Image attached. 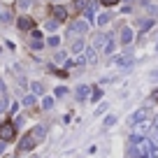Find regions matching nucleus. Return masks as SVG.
<instances>
[{"mask_svg":"<svg viewBox=\"0 0 158 158\" xmlns=\"http://www.w3.org/2000/svg\"><path fill=\"white\" fill-rule=\"evenodd\" d=\"M16 26H19L21 30H33V28H35L33 19H30V16H26V14H21L19 19H16Z\"/></svg>","mask_w":158,"mask_h":158,"instance_id":"9b49d317","label":"nucleus"},{"mask_svg":"<svg viewBox=\"0 0 158 158\" xmlns=\"http://www.w3.org/2000/svg\"><path fill=\"white\" fill-rule=\"evenodd\" d=\"M74 5H77V10H79V12H84L86 7H91V2H89V0H77Z\"/></svg>","mask_w":158,"mask_h":158,"instance_id":"7c9ffc66","label":"nucleus"},{"mask_svg":"<svg viewBox=\"0 0 158 158\" xmlns=\"http://www.w3.org/2000/svg\"><path fill=\"white\" fill-rule=\"evenodd\" d=\"M84 49H86V44H84V37H77L72 42V44H70V54H84Z\"/></svg>","mask_w":158,"mask_h":158,"instance_id":"f8f14e48","label":"nucleus"},{"mask_svg":"<svg viewBox=\"0 0 158 158\" xmlns=\"http://www.w3.org/2000/svg\"><path fill=\"white\" fill-rule=\"evenodd\" d=\"M0 10H2V7H0Z\"/></svg>","mask_w":158,"mask_h":158,"instance_id":"49530a36","label":"nucleus"},{"mask_svg":"<svg viewBox=\"0 0 158 158\" xmlns=\"http://www.w3.org/2000/svg\"><path fill=\"white\" fill-rule=\"evenodd\" d=\"M51 16H54V19H58L60 23H63V21L68 19V10H65V7H60V2H58V5H51Z\"/></svg>","mask_w":158,"mask_h":158,"instance_id":"1a4fd4ad","label":"nucleus"},{"mask_svg":"<svg viewBox=\"0 0 158 158\" xmlns=\"http://www.w3.org/2000/svg\"><path fill=\"white\" fill-rule=\"evenodd\" d=\"M114 123H116V114H107V116L102 118V130H109Z\"/></svg>","mask_w":158,"mask_h":158,"instance_id":"412c9836","label":"nucleus"},{"mask_svg":"<svg viewBox=\"0 0 158 158\" xmlns=\"http://www.w3.org/2000/svg\"><path fill=\"white\" fill-rule=\"evenodd\" d=\"M68 54H70V51H63V49L56 51V54H54V63H58V65L63 63L65 65V63H68Z\"/></svg>","mask_w":158,"mask_h":158,"instance_id":"4be33fe9","label":"nucleus"},{"mask_svg":"<svg viewBox=\"0 0 158 158\" xmlns=\"http://www.w3.org/2000/svg\"><path fill=\"white\" fill-rule=\"evenodd\" d=\"M30 5H33V0H16V7H19L21 12H28Z\"/></svg>","mask_w":158,"mask_h":158,"instance_id":"a878e982","label":"nucleus"},{"mask_svg":"<svg viewBox=\"0 0 158 158\" xmlns=\"http://www.w3.org/2000/svg\"><path fill=\"white\" fill-rule=\"evenodd\" d=\"M0 95H7V86H5V81L0 79Z\"/></svg>","mask_w":158,"mask_h":158,"instance_id":"4c0bfd02","label":"nucleus"},{"mask_svg":"<svg viewBox=\"0 0 158 158\" xmlns=\"http://www.w3.org/2000/svg\"><path fill=\"white\" fill-rule=\"evenodd\" d=\"M112 19H114V14H112V12H102V14H98V16H95V23H98V26H107Z\"/></svg>","mask_w":158,"mask_h":158,"instance_id":"f3484780","label":"nucleus"},{"mask_svg":"<svg viewBox=\"0 0 158 158\" xmlns=\"http://www.w3.org/2000/svg\"><path fill=\"white\" fill-rule=\"evenodd\" d=\"M151 79H156V81H158V70H156V72L151 74Z\"/></svg>","mask_w":158,"mask_h":158,"instance_id":"ea45409f","label":"nucleus"},{"mask_svg":"<svg viewBox=\"0 0 158 158\" xmlns=\"http://www.w3.org/2000/svg\"><path fill=\"white\" fill-rule=\"evenodd\" d=\"M47 47H51V49H58V47H60V37H58V35H51V37H47Z\"/></svg>","mask_w":158,"mask_h":158,"instance_id":"b1692460","label":"nucleus"},{"mask_svg":"<svg viewBox=\"0 0 158 158\" xmlns=\"http://www.w3.org/2000/svg\"><path fill=\"white\" fill-rule=\"evenodd\" d=\"M58 26H60V21H58V19H54V16L44 21V30H47V33H54V30L58 28Z\"/></svg>","mask_w":158,"mask_h":158,"instance_id":"aec40b11","label":"nucleus"},{"mask_svg":"<svg viewBox=\"0 0 158 158\" xmlns=\"http://www.w3.org/2000/svg\"><path fill=\"white\" fill-rule=\"evenodd\" d=\"M133 128L137 130V135H144V133H149V130H151V121H142V123L133 126Z\"/></svg>","mask_w":158,"mask_h":158,"instance_id":"5701e85b","label":"nucleus"},{"mask_svg":"<svg viewBox=\"0 0 158 158\" xmlns=\"http://www.w3.org/2000/svg\"><path fill=\"white\" fill-rule=\"evenodd\" d=\"M54 105H56V95H42V109L44 112L54 109Z\"/></svg>","mask_w":158,"mask_h":158,"instance_id":"dca6fc26","label":"nucleus"},{"mask_svg":"<svg viewBox=\"0 0 158 158\" xmlns=\"http://www.w3.org/2000/svg\"><path fill=\"white\" fill-rule=\"evenodd\" d=\"M49 2L51 5H58V2H63V0H49Z\"/></svg>","mask_w":158,"mask_h":158,"instance_id":"a19ab883","label":"nucleus"},{"mask_svg":"<svg viewBox=\"0 0 158 158\" xmlns=\"http://www.w3.org/2000/svg\"><path fill=\"white\" fill-rule=\"evenodd\" d=\"M98 54H100V51L95 49L93 44L84 49V56H86V60H89V65H95V63H98Z\"/></svg>","mask_w":158,"mask_h":158,"instance_id":"9d476101","label":"nucleus"},{"mask_svg":"<svg viewBox=\"0 0 158 158\" xmlns=\"http://www.w3.org/2000/svg\"><path fill=\"white\" fill-rule=\"evenodd\" d=\"M135 40V30L130 28V26H123V28L118 30V44L121 47H130Z\"/></svg>","mask_w":158,"mask_h":158,"instance_id":"423d86ee","label":"nucleus"},{"mask_svg":"<svg viewBox=\"0 0 158 158\" xmlns=\"http://www.w3.org/2000/svg\"><path fill=\"white\" fill-rule=\"evenodd\" d=\"M44 44H47L44 40H33V42H30V47H33L35 51H40V49H44Z\"/></svg>","mask_w":158,"mask_h":158,"instance_id":"c756f323","label":"nucleus"},{"mask_svg":"<svg viewBox=\"0 0 158 158\" xmlns=\"http://www.w3.org/2000/svg\"><path fill=\"white\" fill-rule=\"evenodd\" d=\"M126 2H133V0H126Z\"/></svg>","mask_w":158,"mask_h":158,"instance_id":"c03bdc74","label":"nucleus"},{"mask_svg":"<svg viewBox=\"0 0 158 158\" xmlns=\"http://www.w3.org/2000/svg\"><path fill=\"white\" fill-rule=\"evenodd\" d=\"M89 21L86 19H74L72 23H70V28H68V33H72V35H77V37H84L86 33H89Z\"/></svg>","mask_w":158,"mask_h":158,"instance_id":"f03ea898","label":"nucleus"},{"mask_svg":"<svg viewBox=\"0 0 158 158\" xmlns=\"http://www.w3.org/2000/svg\"><path fill=\"white\" fill-rule=\"evenodd\" d=\"M81 14H84V19L89 21V23H91V21H95V10H93V7H86Z\"/></svg>","mask_w":158,"mask_h":158,"instance_id":"393cba45","label":"nucleus"},{"mask_svg":"<svg viewBox=\"0 0 158 158\" xmlns=\"http://www.w3.org/2000/svg\"><path fill=\"white\" fill-rule=\"evenodd\" d=\"M100 5H107V7H112V5H118L121 0H98Z\"/></svg>","mask_w":158,"mask_h":158,"instance_id":"2f4dec72","label":"nucleus"},{"mask_svg":"<svg viewBox=\"0 0 158 158\" xmlns=\"http://www.w3.org/2000/svg\"><path fill=\"white\" fill-rule=\"evenodd\" d=\"M139 28H142V30H147V28H151V21H149V19H142V21H139Z\"/></svg>","mask_w":158,"mask_h":158,"instance_id":"473e14b6","label":"nucleus"},{"mask_svg":"<svg viewBox=\"0 0 158 158\" xmlns=\"http://www.w3.org/2000/svg\"><path fill=\"white\" fill-rule=\"evenodd\" d=\"M19 107H21V102H12L10 105V114H16V112H19Z\"/></svg>","mask_w":158,"mask_h":158,"instance_id":"c9c22d12","label":"nucleus"},{"mask_svg":"<svg viewBox=\"0 0 158 158\" xmlns=\"http://www.w3.org/2000/svg\"><path fill=\"white\" fill-rule=\"evenodd\" d=\"M0 54H2V49H0Z\"/></svg>","mask_w":158,"mask_h":158,"instance_id":"a18cd8bd","label":"nucleus"},{"mask_svg":"<svg viewBox=\"0 0 158 158\" xmlns=\"http://www.w3.org/2000/svg\"><path fill=\"white\" fill-rule=\"evenodd\" d=\"M10 100H7V95H2V98H0V114H5L7 109H10Z\"/></svg>","mask_w":158,"mask_h":158,"instance_id":"cd10ccee","label":"nucleus"},{"mask_svg":"<svg viewBox=\"0 0 158 158\" xmlns=\"http://www.w3.org/2000/svg\"><path fill=\"white\" fill-rule=\"evenodd\" d=\"M107 107H109L107 102H100V107L95 109V114H98V116H100V114H105V112H107Z\"/></svg>","mask_w":158,"mask_h":158,"instance_id":"72a5a7b5","label":"nucleus"},{"mask_svg":"<svg viewBox=\"0 0 158 158\" xmlns=\"http://www.w3.org/2000/svg\"><path fill=\"white\" fill-rule=\"evenodd\" d=\"M28 86H30V93H33V95H47V93H44V84H42V81H37V79H33Z\"/></svg>","mask_w":158,"mask_h":158,"instance_id":"ddd939ff","label":"nucleus"},{"mask_svg":"<svg viewBox=\"0 0 158 158\" xmlns=\"http://www.w3.org/2000/svg\"><path fill=\"white\" fill-rule=\"evenodd\" d=\"M16 133V126L14 121H5V123H0V142H10Z\"/></svg>","mask_w":158,"mask_h":158,"instance_id":"39448f33","label":"nucleus"},{"mask_svg":"<svg viewBox=\"0 0 158 158\" xmlns=\"http://www.w3.org/2000/svg\"><path fill=\"white\" fill-rule=\"evenodd\" d=\"M23 121H26L23 116H16V118H14V126H16V128H19V126H23Z\"/></svg>","mask_w":158,"mask_h":158,"instance_id":"58836bf2","label":"nucleus"},{"mask_svg":"<svg viewBox=\"0 0 158 158\" xmlns=\"http://www.w3.org/2000/svg\"><path fill=\"white\" fill-rule=\"evenodd\" d=\"M0 21H2V23H12V21H14V10L2 7V10H0Z\"/></svg>","mask_w":158,"mask_h":158,"instance_id":"4468645a","label":"nucleus"},{"mask_svg":"<svg viewBox=\"0 0 158 158\" xmlns=\"http://www.w3.org/2000/svg\"><path fill=\"white\" fill-rule=\"evenodd\" d=\"M144 10H147V14L151 16V19H158V5H156V2L144 0Z\"/></svg>","mask_w":158,"mask_h":158,"instance_id":"2eb2a0df","label":"nucleus"},{"mask_svg":"<svg viewBox=\"0 0 158 158\" xmlns=\"http://www.w3.org/2000/svg\"><path fill=\"white\" fill-rule=\"evenodd\" d=\"M116 47H118V42L114 37H109L107 40V44H105V49H102V54H107V56H112L114 51H116Z\"/></svg>","mask_w":158,"mask_h":158,"instance_id":"6ab92c4d","label":"nucleus"},{"mask_svg":"<svg viewBox=\"0 0 158 158\" xmlns=\"http://www.w3.org/2000/svg\"><path fill=\"white\" fill-rule=\"evenodd\" d=\"M30 35H33V40H42V35H44V33H42V30H30Z\"/></svg>","mask_w":158,"mask_h":158,"instance_id":"f704fd0d","label":"nucleus"},{"mask_svg":"<svg viewBox=\"0 0 158 158\" xmlns=\"http://www.w3.org/2000/svg\"><path fill=\"white\" fill-rule=\"evenodd\" d=\"M149 118H151V109H149V107H139L137 112L130 114L128 123L130 126H137V123H142V121H149Z\"/></svg>","mask_w":158,"mask_h":158,"instance_id":"7ed1b4c3","label":"nucleus"},{"mask_svg":"<svg viewBox=\"0 0 158 158\" xmlns=\"http://www.w3.org/2000/svg\"><path fill=\"white\" fill-rule=\"evenodd\" d=\"M100 98H102V89H95V86H93V91H91V100H93V102H98Z\"/></svg>","mask_w":158,"mask_h":158,"instance_id":"c85d7f7f","label":"nucleus"},{"mask_svg":"<svg viewBox=\"0 0 158 158\" xmlns=\"http://www.w3.org/2000/svg\"><path fill=\"white\" fill-rule=\"evenodd\" d=\"M68 93H70L68 86H56V89H54V95H56V98H63V95H68Z\"/></svg>","mask_w":158,"mask_h":158,"instance_id":"bb28decb","label":"nucleus"},{"mask_svg":"<svg viewBox=\"0 0 158 158\" xmlns=\"http://www.w3.org/2000/svg\"><path fill=\"white\" fill-rule=\"evenodd\" d=\"M44 137H47V128H44V126H33V128H30L28 133L21 137V142H19V153L33 151L40 142H44Z\"/></svg>","mask_w":158,"mask_h":158,"instance_id":"f257e3e1","label":"nucleus"},{"mask_svg":"<svg viewBox=\"0 0 158 158\" xmlns=\"http://www.w3.org/2000/svg\"><path fill=\"white\" fill-rule=\"evenodd\" d=\"M149 158H158V147H156V142H153L151 151H149Z\"/></svg>","mask_w":158,"mask_h":158,"instance_id":"e433bc0d","label":"nucleus"},{"mask_svg":"<svg viewBox=\"0 0 158 158\" xmlns=\"http://www.w3.org/2000/svg\"><path fill=\"white\" fill-rule=\"evenodd\" d=\"M30 158H40V156H30Z\"/></svg>","mask_w":158,"mask_h":158,"instance_id":"37998d69","label":"nucleus"},{"mask_svg":"<svg viewBox=\"0 0 158 158\" xmlns=\"http://www.w3.org/2000/svg\"><path fill=\"white\" fill-rule=\"evenodd\" d=\"M91 91H93V86H89V84H79L77 89H74V95H77L79 102H84V100L91 98Z\"/></svg>","mask_w":158,"mask_h":158,"instance_id":"0eeeda50","label":"nucleus"},{"mask_svg":"<svg viewBox=\"0 0 158 158\" xmlns=\"http://www.w3.org/2000/svg\"><path fill=\"white\" fill-rule=\"evenodd\" d=\"M114 65L118 70H130L135 65V56L133 54H118V56H114Z\"/></svg>","mask_w":158,"mask_h":158,"instance_id":"20e7f679","label":"nucleus"},{"mask_svg":"<svg viewBox=\"0 0 158 158\" xmlns=\"http://www.w3.org/2000/svg\"><path fill=\"white\" fill-rule=\"evenodd\" d=\"M156 54H158V40H156Z\"/></svg>","mask_w":158,"mask_h":158,"instance_id":"79ce46f5","label":"nucleus"},{"mask_svg":"<svg viewBox=\"0 0 158 158\" xmlns=\"http://www.w3.org/2000/svg\"><path fill=\"white\" fill-rule=\"evenodd\" d=\"M109 37H112V33H95V37H93V47H95L98 51H102Z\"/></svg>","mask_w":158,"mask_h":158,"instance_id":"6e6552de","label":"nucleus"},{"mask_svg":"<svg viewBox=\"0 0 158 158\" xmlns=\"http://www.w3.org/2000/svg\"><path fill=\"white\" fill-rule=\"evenodd\" d=\"M35 102H37V95H33V93H26L21 98V107H35Z\"/></svg>","mask_w":158,"mask_h":158,"instance_id":"a211bd4d","label":"nucleus"}]
</instances>
